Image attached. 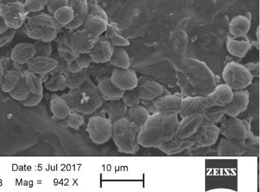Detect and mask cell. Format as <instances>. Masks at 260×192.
Wrapping results in <instances>:
<instances>
[{
  "mask_svg": "<svg viewBox=\"0 0 260 192\" xmlns=\"http://www.w3.org/2000/svg\"><path fill=\"white\" fill-rule=\"evenodd\" d=\"M35 44L36 48V56H51L53 51L52 42L36 41Z\"/></svg>",
  "mask_w": 260,
  "mask_h": 192,
  "instance_id": "cell-46",
  "label": "cell"
},
{
  "mask_svg": "<svg viewBox=\"0 0 260 192\" xmlns=\"http://www.w3.org/2000/svg\"><path fill=\"white\" fill-rule=\"evenodd\" d=\"M219 131L224 138L235 142L245 141L250 132L246 122L238 117L226 115L220 121Z\"/></svg>",
  "mask_w": 260,
  "mask_h": 192,
  "instance_id": "cell-8",
  "label": "cell"
},
{
  "mask_svg": "<svg viewBox=\"0 0 260 192\" xmlns=\"http://www.w3.org/2000/svg\"><path fill=\"white\" fill-rule=\"evenodd\" d=\"M16 33V30L10 29L9 28L6 32L1 33L0 34V48L12 42Z\"/></svg>",
  "mask_w": 260,
  "mask_h": 192,
  "instance_id": "cell-50",
  "label": "cell"
},
{
  "mask_svg": "<svg viewBox=\"0 0 260 192\" xmlns=\"http://www.w3.org/2000/svg\"><path fill=\"white\" fill-rule=\"evenodd\" d=\"M104 37L113 47H127L129 46V41L123 35L119 34L115 26L113 23H108L107 29L104 33Z\"/></svg>",
  "mask_w": 260,
  "mask_h": 192,
  "instance_id": "cell-36",
  "label": "cell"
},
{
  "mask_svg": "<svg viewBox=\"0 0 260 192\" xmlns=\"http://www.w3.org/2000/svg\"><path fill=\"white\" fill-rule=\"evenodd\" d=\"M121 100L128 108L134 107L141 104V99L136 88L134 89L124 91Z\"/></svg>",
  "mask_w": 260,
  "mask_h": 192,
  "instance_id": "cell-44",
  "label": "cell"
},
{
  "mask_svg": "<svg viewBox=\"0 0 260 192\" xmlns=\"http://www.w3.org/2000/svg\"><path fill=\"white\" fill-rule=\"evenodd\" d=\"M194 141L193 137L187 139H181L174 136L170 142L164 144L158 148L166 155L171 156L178 155L185 150L193 149Z\"/></svg>",
  "mask_w": 260,
  "mask_h": 192,
  "instance_id": "cell-20",
  "label": "cell"
},
{
  "mask_svg": "<svg viewBox=\"0 0 260 192\" xmlns=\"http://www.w3.org/2000/svg\"><path fill=\"white\" fill-rule=\"evenodd\" d=\"M178 123V116L151 114L140 128L138 135L140 146L145 148H159L176 136Z\"/></svg>",
  "mask_w": 260,
  "mask_h": 192,
  "instance_id": "cell-2",
  "label": "cell"
},
{
  "mask_svg": "<svg viewBox=\"0 0 260 192\" xmlns=\"http://www.w3.org/2000/svg\"><path fill=\"white\" fill-rule=\"evenodd\" d=\"M27 23L35 27L58 30L61 27L51 15L39 14L27 17Z\"/></svg>",
  "mask_w": 260,
  "mask_h": 192,
  "instance_id": "cell-31",
  "label": "cell"
},
{
  "mask_svg": "<svg viewBox=\"0 0 260 192\" xmlns=\"http://www.w3.org/2000/svg\"><path fill=\"white\" fill-rule=\"evenodd\" d=\"M68 128L79 130L85 123V118L83 114L72 111L71 113L64 120Z\"/></svg>",
  "mask_w": 260,
  "mask_h": 192,
  "instance_id": "cell-43",
  "label": "cell"
},
{
  "mask_svg": "<svg viewBox=\"0 0 260 192\" xmlns=\"http://www.w3.org/2000/svg\"><path fill=\"white\" fill-rule=\"evenodd\" d=\"M5 72H6V70H5L4 62L0 59V84H2L3 80H4Z\"/></svg>",
  "mask_w": 260,
  "mask_h": 192,
  "instance_id": "cell-54",
  "label": "cell"
},
{
  "mask_svg": "<svg viewBox=\"0 0 260 192\" xmlns=\"http://www.w3.org/2000/svg\"><path fill=\"white\" fill-rule=\"evenodd\" d=\"M109 63L119 69H128L131 66L129 54L122 47H114Z\"/></svg>",
  "mask_w": 260,
  "mask_h": 192,
  "instance_id": "cell-33",
  "label": "cell"
},
{
  "mask_svg": "<svg viewBox=\"0 0 260 192\" xmlns=\"http://www.w3.org/2000/svg\"><path fill=\"white\" fill-rule=\"evenodd\" d=\"M114 47L103 35L100 36L97 43L90 51L89 55L92 63L104 64L110 60Z\"/></svg>",
  "mask_w": 260,
  "mask_h": 192,
  "instance_id": "cell-18",
  "label": "cell"
},
{
  "mask_svg": "<svg viewBox=\"0 0 260 192\" xmlns=\"http://www.w3.org/2000/svg\"><path fill=\"white\" fill-rule=\"evenodd\" d=\"M151 115L146 108L140 104L135 107L128 108L126 117L141 128L146 123Z\"/></svg>",
  "mask_w": 260,
  "mask_h": 192,
  "instance_id": "cell-35",
  "label": "cell"
},
{
  "mask_svg": "<svg viewBox=\"0 0 260 192\" xmlns=\"http://www.w3.org/2000/svg\"><path fill=\"white\" fill-rule=\"evenodd\" d=\"M69 6L74 13V19L65 27L67 30H75L82 27L88 15L87 0H70Z\"/></svg>",
  "mask_w": 260,
  "mask_h": 192,
  "instance_id": "cell-21",
  "label": "cell"
},
{
  "mask_svg": "<svg viewBox=\"0 0 260 192\" xmlns=\"http://www.w3.org/2000/svg\"><path fill=\"white\" fill-rule=\"evenodd\" d=\"M108 20L103 17L87 15L82 28L98 37L104 34L108 25Z\"/></svg>",
  "mask_w": 260,
  "mask_h": 192,
  "instance_id": "cell-27",
  "label": "cell"
},
{
  "mask_svg": "<svg viewBox=\"0 0 260 192\" xmlns=\"http://www.w3.org/2000/svg\"><path fill=\"white\" fill-rule=\"evenodd\" d=\"M99 37L88 32L84 28L75 30L71 34L73 49L78 54L89 53L95 46Z\"/></svg>",
  "mask_w": 260,
  "mask_h": 192,
  "instance_id": "cell-11",
  "label": "cell"
},
{
  "mask_svg": "<svg viewBox=\"0 0 260 192\" xmlns=\"http://www.w3.org/2000/svg\"><path fill=\"white\" fill-rule=\"evenodd\" d=\"M43 99V94L36 95L30 93L27 99L22 101L21 103L25 107H34L40 104L42 102Z\"/></svg>",
  "mask_w": 260,
  "mask_h": 192,
  "instance_id": "cell-49",
  "label": "cell"
},
{
  "mask_svg": "<svg viewBox=\"0 0 260 192\" xmlns=\"http://www.w3.org/2000/svg\"><path fill=\"white\" fill-rule=\"evenodd\" d=\"M140 128L127 117L117 119L113 124L112 139L118 151L124 154L135 155L139 151L138 142Z\"/></svg>",
  "mask_w": 260,
  "mask_h": 192,
  "instance_id": "cell-4",
  "label": "cell"
},
{
  "mask_svg": "<svg viewBox=\"0 0 260 192\" xmlns=\"http://www.w3.org/2000/svg\"><path fill=\"white\" fill-rule=\"evenodd\" d=\"M245 66L247 67V69L249 70V72H250L253 78L259 77V63H250L245 65Z\"/></svg>",
  "mask_w": 260,
  "mask_h": 192,
  "instance_id": "cell-53",
  "label": "cell"
},
{
  "mask_svg": "<svg viewBox=\"0 0 260 192\" xmlns=\"http://www.w3.org/2000/svg\"><path fill=\"white\" fill-rule=\"evenodd\" d=\"M109 79L117 88L124 92L137 88L139 81L136 72L130 68H114Z\"/></svg>",
  "mask_w": 260,
  "mask_h": 192,
  "instance_id": "cell-14",
  "label": "cell"
},
{
  "mask_svg": "<svg viewBox=\"0 0 260 192\" xmlns=\"http://www.w3.org/2000/svg\"><path fill=\"white\" fill-rule=\"evenodd\" d=\"M219 128L216 124L204 121L196 133L193 135L194 149L207 148L216 144L219 137Z\"/></svg>",
  "mask_w": 260,
  "mask_h": 192,
  "instance_id": "cell-10",
  "label": "cell"
},
{
  "mask_svg": "<svg viewBox=\"0 0 260 192\" xmlns=\"http://www.w3.org/2000/svg\"><path fill=\"white\" fill-rule=\"evenodd\" d=\"M30 94L29 89H28L27 85H26L24 79L20 80L19 84L9 93L10 97L13 99L19 102H22L27 99L28 96Z\"/></svg>",
  "mask_w": 260,
  "mask_h": 192,
  "instance_id": "cell-42",
  "label": "cell"
},
{
  "mask_svg": "<svg viewBox=\"0 0 260 192\" xmlns=\"http://www.w3.org/2000/svg\"><path fill=\"white\" fill-rule=\"evenodd\" d=\"M64 75L66 79L67 88H69L70 90L79 87L90 78L89 74L85 69H83L82 71L77 73H72L67 69Z\"/></svg>",
  "mask_w": 260,
  "mask_h": 192,
  "instance_id": "cell-39",
  "label": "cell"
},
{
  "mask_svg": "<svg viewBox=\"0 0 260 192\" xmlns=\"http://www.w3.org/2000/svg\"><path fill=\"white\" fill-rule=\"evenodd\" d=\"M23 79L31 93L36 95L43 94L44 83L41 75L28 71L24 75Z\"/></svg>",
  "mask_w": 260,
  "mask_h": 192,
  "instance_id": "cell-37",
  "label": "cell"
},
{
  "mask_svg": "<svg viewBox=\"0 0 260 192\" xmlns=\"http://www.w3.org/2000/svg\"><path fill=\"white\" fill-rule=\"evenodd\" d=\"M137 90L141 101L150 102L165 95L166 89L155 80L145 77L139 78Z\"/></svg>",
  "mask_w": 260,
  "mask_h": 192,
  "instance_id": "cell-12",
  "label": "cell"
},
{
  "mask_svg": "<svg viewBox=\"0 0 260 192\" xmlns=\"http://www.w3.org/2000/svg\"><path fill=\"white\" fill-rule=\"evenodd\" d=\"M204 118L201 114H194L182 118L176 129V136L181 139H187L194 135L201 126Z\"/></svg>",
  "mask_w": 260,
  "mask_h": 192,
  "instance_id": "cell-15",
  "label": "cell"
},
{
  "mask_svg": "<svg viewBox=\"0 0 260 192\" xmlns=\"http://www.w3.org/2000/svg\"><path fill=\"white\" fill-rule=\"evenodd\" d=\"M222 79L233 91H238L248 88L252 84L253 78L245 65L233 61L226 64L223 68Z\"/></svg>",
  "mask_w": 260,
  "mask_h": 192,
  "instance_id": "cell-5",
  "label": "cell"
},
{
  "mask_svg": "<svg viewBox=\"0 0 260 192\" xmlns=\"http://www.w3.org/2000/svg\"><path fill=\"white\" fill-rule=\"evenodd\" d=\"M48 80L44 83V88L51 92H57L66 89V79L64 74H49Z\"/></svg>",
  "mask_w": 260,
  "mask_h": 192,
  "instance_id": "cell-38",
  "label": "cell"
},
{
  "mask_svg": "<svg viewBox=\"0 0 260 192\" xmlns=\"http://www.w3.org/2000/svg\"><path fill=\"white\" fill-rule=\"evenodd\" d=\"M59 61L51 56H36L28 61V71L39 75L49 74L58 66Z\"/></svg>",
  "mask_w": 260,
  "mask_h": 192,
  "instance_id": "cell-16",
  "label": "cell"
},
{
  "mask_svg": "<svg viewBox=\"0 0 260 192\" xmlns=\"http://www.w3.org/2000/svg\"><path fill=\"white\" fill-rule=\"evenodd\" d=\"M184 97L181 93L173 95L169 93L150 102L141 101V103L150 114L159 113L164 115L178 116Z\"/></svg>",
  "mask_w": 260,
  "mask_h": 192,
  "instance_id": "cell-6",
  "label": "cell"
},
{
  "mask_svg": "<svg viewBox=\"0 0 260 192\" xmlns=\"http://www.w3.org/2000/svg\"><path fill=\"white\" fill-rule=\"evenodd\" d=\"M47 0H25L24 5L28 14L42 12L45 9Z\"/></svg>",
  "mask_w": 260,
  "mask_h": 192,
  "instance_id": "cell-45",
  "label": "cell"
},
{
  "mask_svg": "<svg viewBox=\"0 0 260 192\" xmlns=\"http://www.w3.org/2000/svg\"><path fill=\"white\" fill-rule=\"evenodd\" d=\"M23 76L19 69H10L5 72L4 80L0 84L1 89L5 93H9L19 84Z\"/></svg>",
  "mask_w": 260,
  "mask_h": 192,
  "instance_id": "cell-34",
  "label": "cell"
},
{
  "mask_svg": "<svg viewBox=\"0 0 260 192\" xmlns=\"http://www.w3.org/2000/svg\"><path fill=\"white\" fill-rule=\"evenodd\" d=\"M201 115L204 121L216 124L220 123L222 119L224 118L225 112L224 108L218 107V106H212L203 111Z\"/></svg>",
  "mask_w": 260,
  "mask_h": 192,
  "instance_id": "cell-41",
  "label": "cell"
},
{
  "mask_svg": "<svg viewBox=\"0 0 260 192\" xmlns=\"http://www.w3.org/2000/svg\"><path fill=\"white\" fill-rule=\"evenodd\" d=\"M234 91L225 84L215 86L214 90L207 96L213 106L224 107L233 100Z\"/></svg>",
  "mask_w": 260,
  "mask_h": 192,
  "instance_id": "cell-23",
  "label": "cell"
},
{
  "mask_svg": "<svg viewBox=\"0 0 260 192\" xmlns=\"http://www.w3.org/2000/svg\"><path fill=\"white\" fill-rule=\"evenodd\" d=\"M245 142H235L225 138L220 140L217 147L218 157H241L246 155Z\"/></svg>",
  "mask_w": 260,
  "mask_h": 192,
  "instance_id": "cell-22",
  "label": "cell"
},
{
  "mask_svg": "<svg viewBox=\"0 0 260 192\" xmlns=\"http://www.w3.org/2000/svg\"><path fill=\"white\" fill-rule=\"evenodd\" d=\"M25 33L28 37L36 41L52 42L57 37L58 30L35 27V26H31L26 23Z\"/></svg>",
  "mask_w": 260,
  "mask_h": 192,
  "instance_id": "cell-25",
  "label": "cell"
},
{
  "mask_svg": "<svg viewBox=\"0 0 260 192\" xmlns=\"http://www.w3.org/2000/svg\"><path fill=\"white\" fill-rule=\"evenodd\" d=\"M229 53L236 58H244L250 50L251 44L248 40H237L229 37L226 41Z\"/></svg>",
  "mask_w": 260,
  "mask_h": 192,
  "instance_id": "cell-30",
  "label": "cell"
},
{
  "mask_svg": "<svg viewBox=\"0 0 260 192\" xmlns=\"http://www.w3.org/2000/svg\"><path fill=\"white\" fill-rule=\"evenodd\" d=\"M28 15L21 2H5L0 0V16L10 29L17 30L21 27Z\"/></svg>",
  "mask_w": 260,
  "mask_h": 192,
  "instance_id": "cell-9",
  "label": "cell"
},
{
  "mask_svg": "<svg viewBox=\"0 0 260 192\" xmlns=\"http://www.w3.org/2000/svg\"><path fill=\"white\" fill-rule=\"evenodd\" d=\"M251 20L244 15H238L231 20L229 28L235 38H242L248 34L251 28Z\"/></svg>",
  "mask_w": 260,
  "mask_h": 192,
  "instance_id": "cell-26",
  "label": "cell"
},
{
  "mask_svg": "<svg viewBox=\"0 0 260 192\" xmlns=\"http://www.w3.org/2000/svg\"><path fill=\"white\" fill-rule=\"evenodd\" d=\"M97 87L101 97L106 102L121 100L123 97L124 91L117 88L109 78L100 80Z\"/></svg>",
  "mask_w": 260,
  "mask_h": 192,
  "instance_id": "cell-24",
  "label": "cell"
},
{
  "mask_svg": "<svg viewBox=\"0 0 260 192\" xmlns=\"http://www.w3.org/2000/svg\"><path fill=\"white\" fill-rule=\"evenodd\" d=\"M211 101L207 96L184 97L179 115L181 118L194 114H202L207 108L212 107Z\"/></svg>",
  "mask_w": 260,
  "mask_h": 192,
  "instance_id": "cell-13",
  "label": "cell"
},
{
  "mask_svg": "<svg viewBox=\"0 0 260 192\" xmlns=\"http://www.w3.org/2000/svg\"><path fill=\"white\" fill-rule=\"evenodd\" d=\"M178 84L184 97L206 96L217 85L216 77L204 62L189 58L179 67Z\"/></svg>",
  "mask_w": 260,
  "mask_h": 192,
  "instance_id": "cell-1",
  "label": "cell"
},
{
  "mask_svg": "<svg viewBox=\"0 0 260 192\" xmlns=\"http://www.w3.org/2000/svg\"><path fill=\"white\" fill-rule=\"evenodd\" d=\"M72 110L83 115H91L103 107L105 101L99 92L97 85L88 79L81 85L61 95Z\"/></svg>",
  "mask_w": 260,
  "mask_h": 192,
  "instance_id": "cell-3",
  "label": "cell"
},
{
  "mask_svg": "<svg viewBox=\"0 0 260 192\" xmlns=\"http://www.w3.org/2000/svg\"><path fill=\"white\" fill-rule=\"evenodd\" d=\"M72 32L65 33L59 41L58 46V53L59 58L66 62L76 60L79 54L73 49L71 44Z\"/></svg>",
  "mask_w": 260,
  "mask_h": 192,
  "instance_id": "cell-29",
  "label": "cell"
},
{
  "mask_svg": "<svg viewBox=\"0 0 260 192\" xmlns=\"http://www.w3.org/2000/svg\"><path fill=\"white\" fill-rule=\"evenodd\" d=\"M249 103V94L248 91L242 90L234 91L232 101L225 106V115L238 117L248 108Z\"/></svg>",
  "mask_w": 260,
  "mask_h": 192,
  "instance_id": "cell-17",
  "label": "cell"
},
{
  "mask_svg": "<svg viewBox=\"0 0 260 192\" xmlns=\"http://www.w3.org/2000/svg\"><path fill=\"white\" fill-rule=\"evenodd\" d=\"M67 69L68 71L72 72V73H77L83 70L77 64L76 60L67 62Z\"/></svg>",
  "mask_w": 260,
  "mask_h": 192,
  "instance_id": "cell-52",
  "label": "cell"
},
{
  "mask_svg": "<svg viewBox=\"0 0 260 192\" xmlns=\"http://www.w3.org/2000/svg\"><path fill=\"white\" fill-rule=\"evenodd\" d=\"M70 0H47L46 8L49 14L53 16L56 10L69 5Z\"/></svg>",
  "mask_w": 260,
  "mask_h": 192,
  "instance_id": "cell-48",
  "label": "cell"
},
{
  "mask_svg": "<svg viewBox=\"0 0 260 192\" xmlns=\"http://www.w3.org/2000/svg\"><path fill=\"white\" fill-rule=\"evenodd\" d=\"M88 15H95L103 17V19L108 20L107 14L102 7L94 2H88Z\"/></svg>",
  "mask_w": 260,
  "mask_h": 192,
  "instance_id": "cell-47",
  "label": "cell"
},
{
  "mask_svg": "<svg viewBox=\"0 0 260 192\" xmlns=\"http://www.w3.org/2000/svg\"><path fill=\"white\" fill-rule=\"evenodd\" d=\"M105 108V113L112 123L119 118H123L126 115L128 107H126L122 100L107 102Z\"/></svg>",
  "mask_w": 260,
  "mask_h": 192,
  "instance_id": "cell-32",
  "label": "cell"
},
{
  "mask_svg": "<svg viewBox=\"0 0 260 192\" xmlns=\"http://www.w3.org/2000/svg\"><path fill=\"white\" fill-rule=\"evenodd\" d=\"M256 35L257 41H258V42L259 43V26H258V28H257Z\"/></svg>",
  "mask_w": 260,
  "mask_h": 192,
  "instance_id": "cell-56",
  "label": "cell"
},
{
  "mask_svg": "<svg viewBox=\"0 0 260 192\" xmlns=\"http://www.w3.org/2000/svg\"><path fill=\"white\" fill-rule=\"evenodd\" d=\"M113 123L105 116H93L88 119L86 131L93 143L101 145L110 141Z\"/></svg>",
  "mask_w": 260,
  "mask_h": 192,
  "instance_id": "cell-7",
  "label": "cell"
},
{
  "mask_svg": "<svg viewBox=\"0 0 260 192\" xmlns=\"http://www.w3.org/2000/svg\"><path fill=\"white\" fill-rule=\"evenodd\" d=\"M9 28L8 27L6 23H5L4 19H2V17L0 16V34L1 33L6 32L7 30H9Z\"/></svg>",
  "mask_w": 260,
  "mask_h": 192,
  "instance_id": "cell-55",
  "label": "cell"
},
{
  "mask_svg": "<svg viewBox=\"0 0 260 192\" xmlns=\"http://www.w3.org/2000/svg\"><path fill=\"white\" fill-rule=\"evenodd\" d=\"M76 61L79 66L82 69H85L89 67L91 63H92V59H91L89 54L82 53L79 54V56L76 59Z\"/></svg>",
  "mask_w": 260,
  "mask_h": 192,
  "instance_id": "cell-51",
  "label": "cell"
},
{
  "mask_svg": "<svg viewBox=\"0 0 260 192\" xmlns=\"http://www.w3.org/2000/svg\"><path fill=\"white\" fill-rule=\"evenodd\" d=\"M49 106L54 118L60 121L66 119L72 111L69 103L61 96H54L52 97Z\"/></svg>",
  "mask_w": 260,
  "mask_h": 192,
  "instance_id": "cell-28",
  "label": "cell"
},
{
  "mask_svg": "<svg viewBox=\"0 0 260 192\" xmlns=\"http://www.w3.org/2000/svg\"><path fill=\"white\" fill-rule=\"evenodd\" d=\"M36 55L35 44L30 43H22L17 44L12 49L10 58L14 63L27 64Z\"/></svg>",
  "mask_w": 260,
  "mask_h": 192,
  "instance_id": "cell-19",
  "label": "cell"
},
{
  "mask_svg": "<svg viewBox=\"0 0 260 192\" xmlns=\"http://www.w3.org/2000/svg\"><path fill=\"white\" fill-rule=\"evenodd\" d=\"M54 20L61 27H66L72 23L74 19V10L72 7L68 5L60 8L54 13L53 15Z\"/></svg>",
  "mask_w": 260,
  "mask_h": 192,
  "instance_id": "cell-40",
  "label": "cell"
},
{
  "mask_svg": "<svg viewBox=\"0 0 260 192\" xmlns=\"http://www.w3.org/2000/svg\"><path fill=\"white\" fill-rule=\"evenodd\" d=\"M2 1L5 2H15L19 1V0H2Z\"/></svg>",
  "mask_w": 260,
  "mask_h": 192,
  "instance_id": "cell-57",
  "label": "cell"
}]
</instances>
